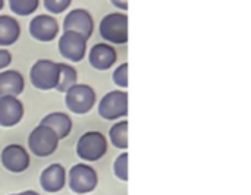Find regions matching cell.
<instances>
[{"instance_id":"cell-1","label":"cell","mask_w":251,"mask_h":195,"mask_svg":"<svg viewBox=\"0 0 251 195\" xmlns=\"http://www.w3.org/2000/svg\"><path fill=\"white\" fill-rule=\"evenodd\" d=\"M99 31H100L101 38L107 43L126 44L128 43V16L121 12L109 13L100 21Z\"/></svg>"},{"instance_id":"cell-2","label":"cell","mask_w":251,"mask_h":195,"mask_svg":"<svg viewBox=\"0 0 251 195\" xmlns=\"http://www.w3.org/2000/svg\"><path fill=\"white\" fill-rule=\"evenodd\" d=\"M31 84L41 91L56 90L59 79V63L50 59L37 60L29 71Z\"/></svg>"},{"instance_id":"cell-3","label":"cell","mask_w":251,"mask_h":195,"mask_svg":"<svg viewBox=\"0 0 251 195\" xmlns=\"http://www.w3.org/2000/svg\"><path fill=\"white\" fill-rule=\"evenodd\" d=\"M107 151V141L99 131H88L82 134L76 143V154L81 160L97 162Z\"/></svg>"},{"instance_id":"cell-4","label":"cell","mask_w":251,"mask_h":195,"mask_svg":"<svg viewBox=\"0 0 251 195\" xmlns=\"http://www.w3.org/2000/svg\"><path fill=\"white\" fill-rule=\"evenodd\" d=\"M66 181L72 193L78 195L90 194L97 188L99 176H97V172L91 166L85 163H78L71 168L69 175L66 176Z\"/></svg>"},{"instance_id":"cell-5","label":"cell","mask_w":251,"mask_h":195,"mask_svg":"<svg viewBox=\"0 0 251 195\" xmlns=\"http://www.w3.org/2000/svg\"><path fill=\"white\" fill-rule=\"evenodd\" d=\"M59 141L60 140L57 135L49 126L38 125L31 131L28 137V147L32 154L38 157H49L57 150Z\"/></svg>"},{"instance_id":"cell-6","label":"cell","mask_w":251,"mask_h":195,"mask_svg":"<svg viewBox=\"0 0 251 195\" xmlns=\"http://www.w3.org/2000/svg\"><path fill=\"white\" fill-rule=\"evenodd\" d=\"M65 94L66 107L75 115H85L94 107L96 91L87 84H75Z\"/></svg>"},{"instance_id":"cell-7","label":"cell","mask_w":251,"mask_h":195,"mask_svg":"<svg viewBox=\"0 0 251 195\" xmlns=\"http://www.w3.org/2000/svg\"><path fill=\"white\" fill-rule=\"evenodd\" d=\"M99 115L106 121H115L128 115V93L126 91H110L99 104Z\"/></svg>"},{"instance_id":"cell-8","label":"cell","mask_w":251,"mask_h":195,"mask_svg":"<svg viewBox=\"0 0 251 195\" xmlns=\"http://www.w3.org/2000/svg\"><path fill=\"white\" fill-rule=\"evenodd\" d=\"M59 51L71 62H81L87 54V40L74 31H65L59 40Z\"/></svg>"},{"instance_id":"cell-9","label":"cell","mask_w":251,"mask_h":195,"mask_svg":"<svg viewBox=\"0 0 251 195\" xmlns=\"http://www.w3.org/2000/svg\"><path fill=\"white\" fill-rule=\"evenodd\" d=\"M0 160H1L3 168L12 173H22L31 165V159H29L28 151L22 146H18V144L6 146L1 150Z\"/></svg>"},{"instance_id":"cell-10","label":"cell","mask_w":251,"mask_h":195,"mask_svg":"<svg viewBox=\"0 0 251 195\" xmlns=\"http://www.w3.org/2000/svg\"><path fill=\"white\" fill-rule=\"evenodd\" d=\"M63 29L74 31L88 40L94 29V21L88 10L85 9H74L63 19Z\"/></svg>"},{"instance_id":"cell-11","label":"cell","mask_w":251,"mask_h":195,"mask_svg":"<svg viewBox=\"0 0 251 195\" xmlns=\"http://www.w3.org/2000/svg\"><path fill=\"white\" fill-rule=\"evenodd\" d=\"M59 32L57 21L50 15H38L29 22V34L41 43H49L56 38Z\"/></svg>"},{"instance_id":"cell-12","label":"cell","mask_w":251,"mask_h":195,"mask_svg":"<svg viewBox=\"0 0 251 195\" xmlns=\"http://www.w3.org/2000/svg\"><path fill=\"white\" fill-rule=\"evenodd\" d=\"M24 104L18 97H0V126L12 128L18 125L24 118Z\"/></svg>"},{"instance_id":"cell-13","label":"cell","mask_w":251,"mask_h":195,"mask_svg":"<svg viewBox=\"0 0 251 195\" xmlns=\"http://www.w3.org/2000/svg\"><path fill=\"white\" fill-rule=\"evenodd\" d=\"M118 59L116 50L107 43H97L90 49L88 60L90 65L97 71H107L110 69Z\"/></svg>"},{"instance_id":"cell-14","label":"cell","mask_w":251,"mask_h":195,"mask_svg":"<svg viewBox=\"0 0 251 195\" xmlns=\"http://www.w3.org/2000/svg\"><path fill=\"white\" fill-rule=\"evenodd\" d=\"M40 185L46 193L54 194L65 188L66 185V172L65 168L59 163H53L41 172Z\"/></svg>"},{"instance_id":"cell-15","label":"cell","mask_w":251,"mask_h":195,"mask_svg":"<svg viewBox=\"0 0 251 195\" xmlns=\"http://www.w3.org/2000/svg\"><path fill=\"white\" fill-rule=\"evenodd\" d=\"M25 88L24 76L13 69L0 72V97L12 96L18 97Z\"/></svg>"},{"instance_id":"cell-16","label":"cell","mask_w":251,"mask_h":195,"mask_svg":"<svg viewBox=\"0 0 251 195\" xmlns=\"http://www.w3.org/2000/svg\"><path fill=\"white\" fill-rule=\"evenodd\" d=\"M40 125L49 126L57 135L59 140H65L66 137H69V134L72 131V119L63 112L49 113L46 118H43Z\"/></svg>"},{"instance_id":"cell-17","label":"cell","mask_w":251,"mask_h":195,"mask_svg":"<svg viewBox=\"0 0 251 195\" xmlns=\"http://www.w3.org/2000/svg\"><path fill=\"white\" fill-rule=\"evenodd\" d=\"M21 35L18 21L7 15H0V46H12Z\"/></svg>"},{"instance_id":"cell-18","label":"cell","mask_w":251,"mask_h":195,"mask_svg":"<svg viewBox=\"0 0 251 195\" xmlns=\"http://www.w3.org/2000/svg\"><path fill=\"white\" fill-rule=\"evenodd\" d=\"M78 81V72L74 66L66 63H59V79L56 90L59 93H66L71 87H74Z\"/></svg>"},{"instance_id":"cell-19","label":"cell","mask_w":251,"mask_h":195,"mask_svg":"<svg viewBox=\"0 0 251 195\" xmlns=\"http://www.w3.org/2000/svg\"><path fill=\"white\" fill-rule=\"evenodd\" d=\"M128 121H122L113 125L109 131V138L112 144L124 151L128 148Z\"/></svg>"},{"instance_id":"cell-20","label":"cell","mask_w":251,"mask_h":195,"mask_svg":"<svg viewBox=\"0 0 251 195\" xmlns=\"http://www.w3.org/2000/svg\"><path fill=\"white\" fill-rule=\"evenodd\" d=\"M40 0H9V7L19 16H28L38 7Z\"/></svg>"},{"instance_id":"cell-21","label":"cell","mask_w":251,"mask_h":195,"mask_svg":"<svg viewBox=\"0 0 251 195\" xmlns=\"http://www.w3.org/2000/svg\"><path fill=\"white\" fill-rule=\"evenodd\" d=\"M113 173L115 176L122 181L126 182L128 181V153L124 151L122 154L118 156V159L113 163Z\"/></svg>"},{"instance_id":"cell-22","label":"cell","mask_w":251,"mask_h":195,"mask_svg":"<svg viewBox=\"0 0 251 195\" xmlns=\"http://www.w3.org/2000/svg\"><path fill=\"white\" fill-rule=\"evenodd\" d=\"M113 82L121 87V88H126L128 87V63H122L121 66H118L113 72Z\"/></svg>"},{"instance_id":"cell-23","label":"cell","mask_w":251,"mask_h":195,"mask_svg":"<svg viewBox=\"0 0 251 195\" xmlns=\"http://www.w3.org/2000/svg\"><path fill=\"white\" fill-rule=\"evenodd\" d=\"M71 1H72V0H43L44 7H46L49 12L54 13V15L65 12V10L71 6Z\"/></svg>"},{"instance_id":"cell-24","label":"cell","mask_w":251,"mask_h":195,"mask_svg":"<svg viewBox=\"0 0 251 195\" xmlns=\"http://www.w3.org/2000/svg\"><path fill=\"white\" fill-rule=\"evenodd\" d=\"M12 62V54L10 51L4 50V49H0V71L4 69L6 66H9Z\"/></svg>"},{"instance_id":"cell-25","label":"cell","mask_w":251,"mask_h":195,"mask_svg":"<svg viewBox=\"0 0 251 195\" xmlns=\"http://www.w3.org/2000/svg\"><path fill=\"white\" fill-rule=\"evenodd\" d=\"M113 6H116L121 10H128V0H110Z\"/></svg>"},{"instance_id":"cell-26","label":"cell","mask_w":251,"mask_h":195,"mask_svg":"<svg viewBox=\"0 0 251 195\" xmlns=\"http://www.w3.org/2000/svg\"><path fill=\"white\" fill-rule=\"evenodd\" d=\"M10 195H40L38 193H35V191H32V190H29V191H24V193H21V194H10Z\"/></svg>"},{"instance_id":"cell-27","label":"cell","mask_w":251,"mask_h":195,"mask_svg":"<svg viewBox=\"0 0 251 195\" xmlns=\"http://www.w3.org/2000/svg\"><path fill=\"white\" fill-rule=\"evenodd\" d=\"M3 4H4V0H0V10L3 9Z\"/></svg>"}]
</instances>
